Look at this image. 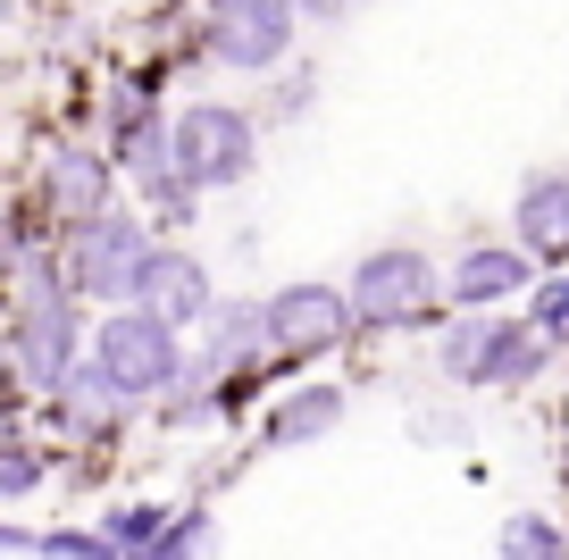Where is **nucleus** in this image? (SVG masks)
I'll list each match as a JSON object with an SVG mask.
<instances>
[{
    "label": "nucleus",
    "instance_id": "obj_1",
    "mask_svg": "<svg viewBox=\"0 0 569 560\" xmlns=\"http://www.w3.org/2000/svg\"><path fill=\"white\" fill-rule=\"evenodd\" d=\"M184 377V351L177 334L160 327V318L142 310H109L101 334H92V386L109 393V402H126V393H168Z\"/></svg>",
    "mask_w": 569,
    "mask_h": 560
},
{
    "label": "nucleus",
    "instance_id": "obj_2",
    "mask_svg": "<svg viewBox=\"0 0 569 560\" xmlns=\"http://www.w3.org/2000/svg\"><path fill=\"white\" fill-rule=\"evenodd\" d=\"M168 151H177V184L184 193H210V184H243L251 168V118L227 101H193L168 126Z\"/></svg>",
    "mask_w": 569,
    "mask_h": 560
},
{
    "label": "nucleus",
    "instance_id": "obj_3",
    "mask_svg": "<svg viewBox=\"0 0 569 560\" xmlns=\"http://www.w3.org/2000/svg\"><path fill=\"white\" fill-rule=\"evenodd\" d=\"M142 227L134 218H92V227H76L68 243V293H92V301H134V277H142Z\"/></svg>",
    "mask_w": 569,
    "mask_h": 560
},
{
    "label": "nucleus",
    "instance_id": "obj_4",
    "mask_svg": "<svg viewBox=\"0 0 569 560\" xmlns=\"http://www.w3.org/2000/svg\"><path fill=\"white\" fill-rule=\"evenodd\" d=\"M427 301H436V268H427L419 251H369L352 293H343V310H352L360 327H410Z\"/></svg>",
    "mask_w": 569,
    "mask_h": 560
},
{
    "label": "nucleus",
    "instance_id": "obj_5",
    "mask_svg": "<svg viewBox=\"0 0 569 560\" xmlns=\"http://www.w3.org/2000/svg\"><path fill=\"white\" fill-rule=\"evenodd\" d=\"M445 368L469 377V386H528L545 368V334L528 318H495V327H461L445 343Z\"/></svg>",
    "mask_w": 569,
    "mask_h": 560
},
{
    "label": "nucleus",
    "instance_id": "obj_6",
    "mask_svg": "<svg viewBox=\"0 0 569 560\" xmlns=\"http://www.w3.org/2000/svg\"><path fill=\"white\" fill-rule=\"evenodd\" d=\"M260 334H268V351L302 360V351H336L343 334H352V310H343L336 284H284L260 310Z\"/></svg>",
    "mask_w": 569,
    "mask_h": 560
},
{
    "label": "nucleus",
    "instance_id": "obj_7",
    "mask_svg": "<svg viewBox=\"0 0 569 560\" xmlns=\"http://www.w3.org/2000/svg\"><path fill=\"white\" fill-rule=\"evenodd\" d=\"M284 42H293V9L284 0H227L210 18V51L227 68H277Z\"/></svg>",
    "mask_w": 569,
    "mask_h": 560
},
{
    "label": "nucleus",
    "instance_id": "obj_8",
    "mask_svg": "<svg viewBox=\"0 0 569 560\" xmlns=\"http://www.w3.org/2000/svg\"><path fill=\"white\" fill-rule=\"evenodd\" d=\"M134 301H142V318H160V327L177 334V327H193V318L210 310V277H201V260H184V251H142Z\"/></svg>",
    "mask_w": 569,
    "mask_h": 560
},
{
    "label": "nucleus",
    "instance_id": "obj_9",
    "mask_svg": "<svg viewBox=\"0 0 569 560\" xmlns=\"http://www.w3.org/2000/svg\"><path fill=\"white\" fill-rule=\"evenodd\" d=\"M18 368L34 377V386H68V368H76V310H68V293H34L26 301Z\"/></svg>",
    "mask_w": 569,
    "mask_h": 560
},
{
    "label": "nucleus",
    "instance_id": "obj_10",
    "mask_svg": "<svg viewBox=\"0 0 569 560\" xmlns=\"http://www.w3.org/2000/svg\"><path fill=\"white\" fill-rule=\"evenodd\" d=\"M511 218H519V251L528 260H569V176H528Z\"/></svg>",
    "mask_w": 569,
    "mask_h": 560
},
{
    "label": "nucleus",
    "instance_id": "obj_11",
    "mask_svg": "<svg viewBox=\"0 0 569 560\" xmlns=\"http://www.w3.org/2000/svg\"><path fill=\"white\" fill-rule=\"evenodd\" d=\"M42 193H51L59 218L92 227V218H109V159H101V151H59L51 176H42Z\"/></svg>",
    "mask_w": 569,
    "mask_h": 560
},
{
    "label": "nucleus",
    "instance_id": "obj_12",
    "mask_svg": "<svg viewBox=\"0 0 569 560\" xmlns=\"http://www.w3.org/2000/svg\"><path fill=\"white\" fill-rule=\"evenodd\" d=\"M519 284H528V251H511V243H478V251H461V268L445 277V293H452V301H469V310H486V301L519 293Z\"/></svg>",
    "mask_w": 569,
    "mask_h": 560
},
{
    "label": "nucleus",
    "instance_id": "obj_13",
    "mask_svg": "<svg viewBox=\"0 0 569 560\" xmlns=\"http://www.w3.org/2000/svg\"><path fill=\"white\" fill-rule=\"evenodd\" d=\"M336 410H343V393H336V386H310V393H293V402L277 410V427H268V443H302V436H327V427H336Z\"/></svg>",
    "mask_w": 569,
    "mask_h": 560
},
{
    "label": "nucleus",
    "instance_id": "obj_14",
    "mask_svg": "<svg viewBox=\"0 0 569 560\" xmlns=\"http://www.w3.org/2000/svg\"><path fill=\"white\" fill-rule=\"evenodd\" d=\"M502 560H569V543H561V527H552V519L519 510V519L502 527Z\"/></svg>",
    "mask_w": 569,
    "mask_h": 560
},
{
    "label": "nucleus",
    "instance_id": "obj_15",
    "mask_svg": "<svg viewBox=\"0 0 569 560\" xmlns=\"http://www.w3.org/2000/svg\"><path fill=\"white\" fill-rule=\"evenodd\" d=\"M201 543H210V510H184L177 527L151 536V552H142V560H201Z\"/></svg>",
    "mask_w": 569,
    "mask_h": 560
},
{
    "label": "nucleus",
    "instance_id": "obj_16",
    "mask_svg": "<svg viewBox=\"0 0 569 560\" xmlns=\"http://www.w3.org/2000/svg\"><path fill=\"white\" fill-rule=\"evenodd\" d=\"M42 486V460L26 443H0V493H34Z\"/></svg>",
    "mask_w": 569,
    "mask_h": 560
},
{
    "label": "nucleus",
    "instance_id": "obj_17",
    "mask_svg": "<svg viewBox=\"0 0 569 560\" xmlns=\"http://www.w3.org/2000/svg\"><path fill=\"white\" fill-rule=\"evenodd\" d=\"M243 343H260V310H218V360H243Z\"/></svg>",
    "mask_w": 569,
    "mask_h": 560
},
{
    "label": "nucleus",
    "instance_id": "obj_18",
    "mask_svg": "<svg viewBox=\"0 0 569 560\" xmlns=\"http://www.w3.org/2000/svg\"><path fill=\"white\" fill-rule=\"evenodd\" d=\"M528 327H536V334H569V277L536 293V318H528Z\"/></svg>",
    "mask_w": 569,
    "mask_h": 560
},
{
    "label": "nucleus",
    "instance_id": "obj_19",
    "mask_svg": "<svg viewBox=\"0 0 569 560\" xmlns=\"http://www.w3.org/2000/svg\"><path fill=\"white\" fill-rule=\"evenodd\" d=\"M284 9H327V0H284Z\"/></svg>",
    "mask_w": 569,
    "mask_h": 560
},
{
    "label": "nucleus",
    "instance_id": "obj_20",
    "mask_svg": "<svg viewBox=\"0 0 569 560\" xmlns=\"http://www.w3.org/2000/svg\"><path fill=\"white\" fill-rule=\"evenodd\" d=\"M0 18H9V0H0Z\"/></svg>",
    "mask_w": 569,
    "mask_h": 560
}]
</instances>
